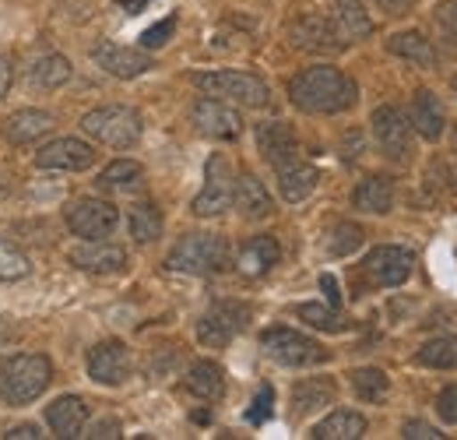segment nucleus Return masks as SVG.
I'll list each match as a JSON object with an SVG mask.
<instances>
[{
	"label": "nucleus",
	"instance_id": "nucleus-2",
	"mask_svg": "<svg viewBox=\"0 0 457 440\" xmlns=\"http://www.w3.org/2000/svg\"><path fill=\"white\" fill-rule=\"evenodd\" d=\"M54 381V363L39 352H14L0 360V402L29 405Z\"/></svg>",
	"mask_w": 457,
	"mask_h": 440
},
{
	"label": "nucleus",
	"instance_id": "nucleus-11",
	"mask_svg": "<svg viewBox=\"0 0 457 440\" xmlns=\"http://www.w3.org/2000/svg\"><path fill=\"white\" fill-rule=\"evenodd\" d=\"M370 123H373V138L387 159H395V163L411 159V123L398 106H377Z\"/></svg>",
	"mask_w": 457,
	"mask_h": 440
},
{
	"label": "nucleus",
	"instance_id": "nucleus-10",
	"mask_svg": "<svg viewBox=\"0 0 457 440\" xmlns=\"http://www.w3.org/2000/svg\"><path fill=\"white\" fill-rule=\"evenodd\" d=\"M228 205H232V169H228L226 156H212L204 165V187L194 198L190 212L197 219H215V216L226 212Z\"/></svg>",
	"mask_w": 457,
	"mask_h": 440
},
{
	"label": "nucleus",
	"instance_id": "nucleus-42",
	"mask_svg": "<svg viewBox=\"0 0 457 440\" xmlns=\"http://www.w3.org/2000/svg\"><path fill=\"white\" fill-rule=\"evenodd\" d=\"M401 437H404V440H440L444 434H440L433 423H422V419H408V423H404V430H401Z\"/></svg>",
	"mask_w": 457,
	"mask_h": 440
},
{
	"label": "nucleus",
	"instance_id": "nucleus-43",
	"mask_svg": "<svg viewBox=\"0 0 457 440\" xmlns=\"http://www.w3.org/2000/svg\"><path fill=\"white\" fill-rule=\"evenodd\" d=\"M436 412H440V419L457 423V385L444 387V391L436 394Z\"/></svg>",
	"mask_w": 457,
	"mask_h": 440
},
{
	"label": "nucleus",
	"instance_id": "nucleus-44",
	"mask_svg": "<svg viewBox=\"0 0 457 440\" xmlns=\"http://www.w3.org/2000/svg\"><path fill=\"white\" fill-rule=\"evenodd\" d=\"M81 437L116 440L120 437V419H99V423H92V427H88V434H81Z\"/></svg>",
	"mask_w": 457,
	"mask_h": 440
},
{
	"label": "nucleus",
	"instance_id": "nucleus-48",
	"mask_svg": "<svg viewBox=\"0 0 457 440\" xmlns=\"http://www.w3.org/2000/svg\"><path fill=\"white\" fill-rule=\"evenodd\" d=\"M345 148H348V152H345L348 163L359 159V152H362V138H359V134H348V138H345Z\"/></svg>",
	"mask_w": 457,
	"mask_h": 440
},
{
	"label": "nucleus",
	"instance_id": "nucleus-8",
	"mask_svg": "<svg viewBox=\"0 0 457 440\" xmlns=\"http://www.w3.org/2000/svg\"><path fill=\"white\" fill-rule=\"evenodd\" d=\"M246 321H250V307H246V303L222 300V303H215V307L197 321V342L208 345V349H226L228 342L246 328Z\"/></svg>",
	"mask_w": 457,
	"mask_h": 440
},
{
	"label": "nucleus",
	"instance_id": "nucleus-5",
	"mask_svg": "<svg viewBox=\"0 0 457 440\" xmlns=\"http://www.w3.org/2000/svg\"><path fill=\"white\" fill-rule=\"evenodd\" d=\"M141 116L130 106H99V110H88L81 116V131L88 138H96L99 145H110V148H130L137 145L141 138Z\"/></svg>",
	"mask_w": 457,
	"mask_h": 440
},
{
	"label": "nucleus",
	"instance_id": "nucleus-33",
	"mask_svg": "<svg viewBox=\"0 0 457 440\" xmlns=\"http://www.w3.org/2000/svg\"><path fill=\"white\" fill-rule=\"evenodd\" d=\"M415 363L429 367V370H457V338L454 334H444V338L426 342L415 352Z\"/></svg>",
	"mask_w": 457,
	"mask_h": 440
},
{
	"label": "nucleus",
	"instance_id": "nucleus-39",
	"mask_svg": "<svg viewBox=\"0 0 457 440\" xmlns=\"http://www.w3.org/2000/svg\"><path fill=\"white\" fill-rule=\"evenodd\" d=\"M172 32H176V18L170 14V18H162L159 25H152V29H145V32H141V47H145V50H159V47H166V43H170Z\"/></svg>",
	"mask_w": 457,
	"mask_h": 440
},
{
	"label": "nucleus",
	"instance_id": "nucleus-4",
	"mask_svg": "<svg viewBox=\"0 0 457 440\" xmlns=\"http://www.w3.org/2000/svg\"><path fill=\"white\" fill-rule=\"evenodd\" d=\"M194 85L212 99L239 103V106H250V110H261V106L271 103L268 81H261L257 74H246V71H197Z\"/></svg>",
	"mask_w": 457,
	"mask_h": 440
},
{
	"label": "nucleus",
	"instance_id": "nucleus-19",
	"mask_svg": "<svg viewBox=\"0 0 457 440\" xmlns=\"http://www.w3.org/2000/svg\"><path fill=\"white\" fill-rule=\"evenodd\" d=\"M88 423V402L78 394H60L54 405H46V427L54 430V437H81Z\"/></svg>",
	"mask_w": 457,
	"mask_h": 440
},
{
	"label": "nucleus",
	"instance_id": "nucleus-45",
	"mask_svg": "<svg viewBox=\"0 0 457 440\" xmlns=\"http://www.w3.org/2000/svg\"><path fill=\"white\" fill-rule=\"evenodd\" d=\"M39 437H43V430L36 423H18V427H11L4 434V440H39Z\"/></svg>",
	"mask_w": 457,
	"mask_h": 440
},
{
	"label": "nucleus",
	"instance_id": "nucleus-40",
	"mask_svg": "<svg viewBox=\"0 0 457 440\" xmlns=\"http://www.w3.org/2000/svg\"><path fill=\"white\" fill-rule=\"evenodd\" d=\"M271 412H275V391L264 385L261 391H257V398H253V405H250L246 419H250L253 427H261V423H268V419H271Z\"/></svg>",
	"mask_w": 457,
	"mask_h": 440
},
{
	"label": "nucleus",
	"instance_id": "nucleus-47",
	"mask_svg": "<svg viewBox=\"0 0 457 440\" xmlns=\"http://www.w3.org/2000/svg\"><path fill=\"white\" fill-rule=\"evenodd\" d=\"M377 4H380V7L387 11V14H408L415 0H377Z\"/></svg>",
	"mask_w": 457,
	"mask_h": 440
},
{
	"label": "nucleus",
	"instance_id": "nucleus-52",
	"mask_svg": "<svg viewBox=\"0 0 457 440\" xmlns=\"http://www.w3.org/2000/svg\"><path fill=\"white\" fill-rule=\"evenodd\" d=\"M454 176H457V173H454ZM454 183H457V180H454Z\"/></svg>",
	"mask_w": 457,
	"mask_h": 440
},
{
	"label": "nucleus",
	"instance_id": "nucleus-17",
	"mask_svg": "<svg viewBox=\"0 0 457 440\" xmlns=\"http://www.w3.org/2000/svg\"><path fill=\"white\" fill-rule=\"evenodd\" d=\"M39 169H63V173H81L96 165V148L85 145L81 138H54L50 145L39 148L36 156Z\"/></svg>",
	"mask_w": 457,
	"mask_h": 440
},
{
	"label": "nucleus",
	"instance_id": "nucleus-49",
	"mask_svg": "<svg viewBox=\"0 0 457 440\" xmlns=\"http://www.w3.org/2000/svg\"><path fill=\"white\" fill-rule=\"evenodd\" d=\"M7 89H11V67H7V63H0V99L7 96Z\"/></svg>",
	"mask_w": 457,
	"mask_h": 440
},
{
	"label": "nucleus",
	"instance_id": "nucleus-13",
	"mask_svg": "<svg viewBox=\"0 0 457 440\" xmlns=\"http://www.w3.org/2000/svg\"><path fill=\"white\" fill-rule=\"evenodd\" d=\"M85 367H88V377H92L96 385L120 387L130 377V352H127L123 342L110 338V342H99V345L88 349Z\"/></svg>",
	"mask_w": 457,
	"mask_h": 440
},
{
	"label": "nucleus",
	"instance_id": "nucleus-38",
	"mask_svg": "<svg viewBox=\"0 0 457 440\" xmlns=\"http://www.w3.org/2000/svg\"><path fill=\"white\" fill-rule=\"evenodd\" d=\"M295 314L310 325V328L317 331H345V317L338 314V307H320V303H303V307H295Z\"/></svg>",
	"mask_w": 457,
	"mask_h": 440
},
{
	"label": "nucleus",
	"instance_id": "nucleus-1",
	"mask_svg": "<svg viewBox=\"0 0 457 440\" xmlns=\"http://www.w3.org/2000/svg\"><path fill=\"white\" fill-rule=\"evenodd\" d=\"M288 99L303 113H345L355 106L359 89L338 67H306L288 81Z\"/></svg>",
	"mask_w": 457,
	"mask_h": 440
},
{
	"label": "nucleus",
	"instance_id": "nucleus-15",
	"mask_svg": "<svg viewBox=\"0 0 457 440\" xmlns=\"http://www.w3.org/2000/svg\"><path fill=\"white\" fill-rule=\"evenodd\" d=\"M194 127L204 134V138H215V141H236L243 134V116L232 110L222 99H201L194 106Z\"/></svg>",
	"mask_w": 457,
	"mask_h": 440
},
{
	"label": "nucleus",
	"instance_id": "nucleus-9",
	"mask_svg": "<svg viewBox=\"0 0 457 440\" xmlns=\"http://www.w3.org/2000/svg\"><path fill=\"white\" fill-rule=\"evenodd\" d=\"M288 39L295 50H306V54H342L348 43L338 32V25L324 14H299L288 25Z\"/></svg>",
	"mask_w": 457,
	"mask_h": 440
},
{
	"label": "nucleus",
	"instance_id": "nucleus-12",
	"mask_svg": "<svg viewBox=\"0 0 457 440\" xmlns=\"http://www.w3.org/2000/svg\"><path fill=\"white\" fill-rule=\"evenodd\" d=\"M411 250L404 247H395V243H384V247H373L362 261V272L370 275L373 285H384V289H395V285H404L408 275H411Z\"/></svg>",
	"mask_w": 457,
	"mask_h": 440
},
{
	"label": "nucleus",
	"instance_id": "nucleus-35",
	"mask_svg": "<svg viewBox=\"0 0 457 440\" xmlns=\"http://www.w3.org/2000/svg\"><path fill=\"white\" fill-rule=\"evenodd\" d=\"M352 377V391L362 398V402H384L387 398V391H391V381H387V374L384 370H377V367H362V370H352L348 374Z\"/></svg>",
	"mask_w": 457,
	"mask_h": 440
},
{
	"label": "nucleus",
	"instance_id": "nucleus-32",
	"mask_svg": "<svg viewBox=\"0 0 457 440\" xmlns=\"http://www.w3.org/2000/svg\"><path fill=\"white\" fill-rule=\"evenodd\" d=\"M141 180H145V169L134 159H116V163H110L99 173V187L103 190H120V194L141 187Z\"/></svg>",
	"mask_w": 457,
	"mask_h": 440
},
{
	"label": "nucleus",
	"instance_id": "nucleus-23",
	"mask_svg": "<svg viewBox=\"0 0 457 440\" xmlns=\"http://www.w3.org/2000/svg\"><path fill=\"white\" fill-rule=\"evenodd\" d=\"M352 205L370 216H387L395 208V183L387 176H366L352 190Z\"/></svg>",
	"mask_w": 457,
	"mask_h": 440
},
{
	"label": "nucleus",
	"instance_id": "nucleus-20",
	"mask_svg": "<svg viewBox=\"0 0 457 440\" xmlns=\"http://www.w3.org/2000/svg\"><path fill=\"white\" fill-rule=\"evenodd\" d=\"M232 205L239 208L243 219H253V222L268 219V216L275 212V201H271L268 187H264L253 173H243V176L232 180Z\"/></svg>",
	"mask_w": 457,
	"mask_h": 440
},
{
	"label": "nucleus",
	"instance_id": "nucleus-31",
	"mask_svg": "<svg viewBox=\"0 0 457 440\" xmlns=\"http://www.w3.org/2000/svg\"><path fill=\"white\" fill-rule=\"evenodd\" d=\"M387 54L401 56L408 63H419V67H436V50L433 43L422 36V32H398L387 39Z\"/></svg>",
	"mask_w": 457,
	"mask_h": 440
},
{
	"label": "nucleus",
	"instance_id": "nucleus-25",
	"mask_svg": "<svg viewBox=\"0 0 457 440\" xmlns=\"http://www.w3.org/2000/svg\"><path fill=\"white\" fill-rule=\"evenodd\" d=\"M278 258H282V247H278L275 236H253L239 254V272L250 278H261L278 265Z\"/></svg>",
	"mask_w": 457,
	"mask_h": 440
},
{
	"label": "nucleus",
	"instance_id": "nucleus-46",
	"mask_svg": "<svg viewBox=\"0 0 457 440\" xmlns=\"http://www.w3.org/2000/svg\"><path fill=\"white\" fill-rule=\"evenodd\" d=\"M320 289H324V296H328L331 307H342V289H338L335 275H320Z\"/></svg>",
	"mask_w": 457,
	"mask_h": 440
},
{
	"label": "nucleus",
	"instance_id": "nucleus-16",
	"mask_svg": "<svg viewBox=\"0 0 457 440\" xmlns=\"http://www.w3.org/2000/svg\"><path fill=\"white\" fill-rule=\"evenodd\" d=\"M92 60H96L106 74L123 78V81L141 78L145 71H152V56L145 54V50L120 47V43H110V39H103V43H96V47H92Z\"/></svg>",
	"mask_w": 457,
	"mask_h": 440
},
{
	"label": "nucleus",
	"instance_id": "nucleus-29",
	"mask_svg": "<svg viewBox=\"0 0 457 440\" xmlns=\"http://www.w3.org/2000/svg\"><path fill=\"white\" fill-rule=\"evenodd\" d=\"M366 434V419L352 409H338L331 416H324L317 427H313V440H359Z\"/></svg>",
	"mask_w": 457,
	"mask_h": 440
},
{
	"label": "nucleus",
	"instance_id": "nucleus-34",
	"mask_svg": "<svg viewBox=\"0 0 457 440\" xmlns=\"http://www.w3.org/2000/svg\"><path fill=\"white\" fill-rule=\"evenodd\" d=\"M130 236H134V243H155L162 236V212L148 201L134 205L130 208Z\"/></svg>",
	"mask_w": 457,
	"mask_h": 440
},
{
	"label": "nucleus",
	"instance_id": "nucleus-37",
	"mask_svg": "<svg viewBox=\"0 0 457 440\" xmlns=\"http://www.w3.org/2000/svg\"><path fill=\"white\" fill-rule=\"evenodd\" d=\"M29 272H32V265H29L25 250L0 236V282H18V278H25Z\"/></svg>",
	"mask_w": 457,
	"mask_h": 440
},
{
	"label": "nucleus",
	"instance_id": "nucleus-6",
	"mask_svg": "<svg viewBox=\"0 0 457 440\" xmlns=\"http://www.w3.org/2000/svg\"><path fill=\"white\" fill-rule=\"evenodd\" d=\"M261 345L282 367H317L328 360V349L320 342H313V338L292 328H268L261 334Z\"/></svg>",
	"mask_w": 457,
	"mask_h": 440
},
{
	"label": "nucleus",
	"instance_id": "nucleus-7",
	"mask_svg": "<svg viewBox=\"0 0 457 440\" xmlns=\"http://www.w3.org/2000/svg\"><path fill=\"white\" fill-rule=\"evenodd\" d=\"M67 225L74 236L81 240H106L113 236V229L120 225V212L116 205L103 201V198H78L67 205Z\"/></svg>",
	"mask_w": 457,
	"mask_h": 440
},
{
	"label": "nucleus",
	"instance_id": "nucleus-30",
	"mask_svg": "<svg viewBox=\"0 0 457 440\" xmlns=\"http://www.w3.org/2000/svg\"><path fill=\"white\" fill-rule=\"evenodd\" d=\"M335 25L345 39H370L373 36V18L362 7V0H335Z\"/></svg>",
	"mask_w": 457,
	"mask_h": 440
},
{
	"label": "nucleus",
	"instance_id": "nucleus-36",
	"mask_svg": "<svg viewBox=\"0 0 457 440\" xmlns=\"http://www.w3.org/2000/svg\"><path fill=\"white\" fill-rule=\"evenodd\" d=\"M362 247V229L355 225V222H338L331 233H328V240H324V250L331 254V258H348V254H355Z\"/></svg>",
	"mask_w": 457,
	"mask_h": 440
},
{
	"label": "nucleus",
	"instance_id": "nucleus-27",
	"mask_svg": "<svg viewBox=\"0 0 457 440\" xmlns=\"http://www.w3.org/2000/svg\"><path fill=\"white\" fill-rule=\"evenodd\" d=\"M335 394H338L335 381H328V377H306V381H299V385L292 387V416H310V412L331 405Z\"/></svg>",
	"mask_w": 457,
	"mask_h": 440
},
{
	"label": "nucleus",
	"instance_id": "nucleus-14",
	"mask_svg": "<svg viewBox=\"0 0 457 440\" xmlns=\"http://www.w3.org/2000/svg\"><path fill=\"white\" fill-rule=\"evenodd\" d=\"M67 261L88 275H120L127 268V250L106 243V240H85L81 247H71Z\"/></svg>",
	"mask_w": 457,
	"mask_h": 440
},
{
	"label": "nucleus",
	"instance_id": "nucleus-21",
	"mask_svg": "<svg viewBox=\"0 0 457 440\" xmlns=\"http://www.w3.org/2000/svg\"><path fill=\"white\" fill-rule=\"evenodd\" d=\"M408 123H411V131H419L426 141H436V138L444 134L447 116H444L440 99H436L429 89H419V92H415V99H411V113H408Z\"/></svg>",
	"mask_w": 457,
	"mask_h": 440
},
{
	"label": "nucleus",
	"instance_id": "nucleus-28",
	"mask_svg": "<svg viewBox=\"0 0 457 440\" xmlns=\"http://www.w3.org/2000/svg\"><path fill=\"white\" fill-rule=\"evenodd\" d=\"M183 387H187L194 398H201V402H219V398L226 394V374H222L219 363L201 360V363L190 367V374H187Z\"/></svg>",
	"mask_w": 457,
	"mask_h": 440
},
{
	"label": "nucleus",
	"instance_id": "nucleus-41",
	"mask_svg": "<svg viewBox=\"0 0 457 440\" xmlns=\"http://www.w3.org/2000/svg\"><path fill=\"white\" fill-rule=\"evenodd\" d=\"M436 25H440V32L451 36V43H457V0H440L436 4Z\"/></svg>",
	"mask_w": 457,
	"mask_h": 440
},
{
	"label": "nucleus",
	"instance_id": "nucleus-51",
	"mask_svg": "<svg viewBox=\"0 0 457 440\" xmlns=\"http://www.w3.org/2000/svg\"><path fill=\"white\" fill-rule=\"evenodd\" d=\"M451 89H454V96H457V74L451 78Z\"/></svg>",
	"mask_w": 457,
	"mask_h": 440
},
{
	"label": "nucleus",
	"instance_id": "nucleus-3",
	"mask_svg": "<svg viewBox=\"0 0 457 440\" xmlns=\"http://www.w3.org/2000/svg\"><path fill=\"white\" fill-rule=\"evenodd\" d=\"M166 268L179 275H219L228 268V243L212 233H190L176 240L166 258Z\"/></svg>",
	"mask_w": 457,
	"mask_h": 440
},
{
	"label": "nucleus",
	"instance_id": "nucleus-18",
	"mask_svg": "<svg viewBox=\"0 0 457 440\" xmlns=\"http://www.w3.org/2000/svg\"><path fill=\"white\" fill-rule=\"evenodd\" d=\"M257 148L264 156V163H271L275 169L295 163L299 159V141H295V131L288 127L286 120H268L257 127Z\"/></svg>",
	"mask_w": 457,
	"mask_h": 440
},
{
	"label": "nucleus",
	"instance_id": "nucleus-50",
	"mask_svg": "<svg viewBox=\"0 0 457 440\" xmlns=\"http://www.w3.org/2000/svg\"><path fill=\"white\" fill-rule=\"evenodd\" d=\"M148 0H123V7L130 11V14H141V7H145Z\"/></svg>",
	"mask_w": 457,
	"mask_h": 440
},
{
	"label": "nucleus",
	"instance_id": "nucleus-24",
	"mask_svg": "<svg viewBox=\"0 0 457 440\" xmlns=\"http://www.w3.org/2000/svg\"><path fill=\"white\" fill-rule=\"evenodd\" d=\"M71 74H74V67H71V60H67V56L46 54L29 67L25 81H29V89H32V92H54V89H63V85L71 81Z\"/></svg>",
	"mask_w": 457,
	"mask_h": 440
},
{
	"label": "nucleus",
	"instance_id": "nucleus-22",
	"mask_svg": "<svg viewBox=\"0 0 457 440\" xmlns=\"http://www.w3.org/2000/svg\"><path fill=\"white\" fill-rule=\"evenodd\" d=\"M46 131H54V113H46V110H14L4 120V138H7L11 145L39 141Z\"/></svg>",
	"mask_w": 457,
	"mask_h": 440
},
{
	"label": "nucleus",
	"instance_id": "nucleus-26",
	"mask_svg": "<svg viewBox=\"0 0 457 440\" xmlns=\"http://www.w3.org/2000/svg\"><path fill=\"white\" fill-rule=\"evenodd\" d=\"M278 173V190H282V198H286L288 205H299V201H306L313 190H317V180H320V173L313 169L310 163H288L282 169H275Z\"/></svg>",
	"mask_w": 457,
	"mask_h": 440
}]
</instances>
